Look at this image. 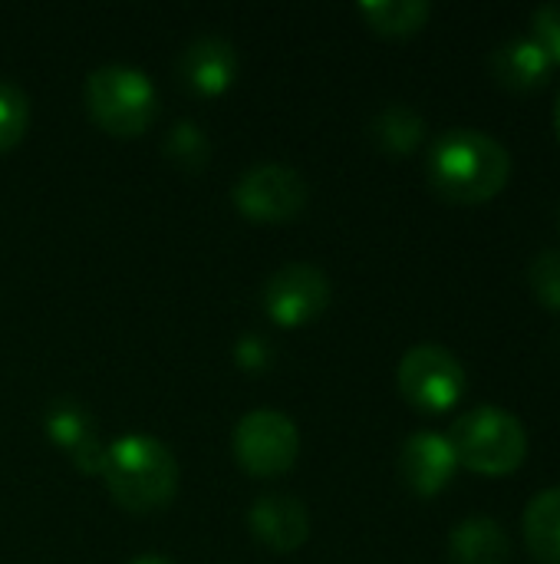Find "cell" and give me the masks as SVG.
Returning a JSON list of instances; mask_svg holds the SVG:
<instances>
[{
    "instance_id": "cell-9",
    "label": "cell",
    "mask_w": 560,
    "mask_h": 564,
    "mask_svg": "<svg viewBox=\"0 0 560 564\" xmlns=\"http://www.w3.org/2000/svg\"><path fill=\"white\" fill-rule=\"evenodd\" d=\"M43 430H46V440L83 476H99L102 459H106V443H102L96 416L79 400H69V397L53 400L43 413Z\"/></svg>"
},
{
    "instance_id": "cell-10",
    "label": "cell",
    "mask_w": 560,
    "mask_h": 564,
    "mask_svg": "<svg viewBox=\"0 0 560 564\" xmlns=\"http://www.w3.org/2000/svg\"><path fill=\"white\" fill-rule=\"evenodd\" d=\"M455 469H459V459H455V449H452L449 436L422 430V433H413L403 443L399 476H403L409 492H416L422 499H432V496L449 489V482L455 479Z\"/></svg>"
},
{
    "instance_id": "cell-18",
    "label": "cell",
    "mask_w": 560,
    "mask_h": 564,
    "mask_svg": "<svg viewBox=\"0 0 560 564\" xmlns=\"http://www.w3.org/2000/svg\"><path fill=\"white\" fill-rule=\"evenodd\" d=\"M162 152L172 165H178L182 172H201L208 165L211 155V139L205 135V129L198 122H175L162 142Z\"/></svg>"
},
{
    "instance_id": "cell-11",
    "label": "cell",
    "mask_w": 560,
    "mask_h": 564,
    "mask_svg": "<svg viewBox=\"0 0 560 564\" xmlns=\"http://www.w3.org/2000/svg\"><path fill=\"white\" fill-rule=\"evenodd\" d=\"M238 50L231 40L205 33L198 40H191L178 59V76L185 83V89H191L201 99H218L224 96L234 79H238Z\"/></svg>"
},
{
    "instance_id": "cell-12",
    "label": "cell",
    "mask_w": 560,
    "mask_h": 564,
    "mask_svg": "<svg viewBox=\"0 0 560 564\" xmlns=\"http://www.w3.org/2000/svg\"><path fill=\"white\" fill-rule=\"evenodd\" d=\"M248 529L264 549L290 555L304 549V542L310 539V512L294 496H261L248 512Z\"/></svg>"
},
{
    "instance_id": "cell-7",
    "label": "cell",
    "mask_w": 560,
    "mask_h": 564,
    "mask_svg": "<svg viewBox=\"0 0 560 564\" xmlns=\"http://www.w3.org/2000/svg\"><path fill=\"white\" fill-rule=\"evenodd\" d=\"M310 188L307 178L281 162H261L251 165L231 188V202L234 208L251 218V221H290L307 208Z\"/></svg>"
},
{
    "instance_id": "cell-5",
    "label": "cell",
    "mask_w": 560,
    "mask_h": 564,
    "mask_svg": "<svg viewBox=\"0 0 560 564\" xmlns=\"http://www.w3.org/2000/svg\"><path fill=\"white\" fill-rule=\"evenodd\" d=\"M396 383L403 400L426 416H439L459 406L469 387L462 360L442 344H416L406 350L396 370Z\"/></svg>"
},
{
    "instance_id": "cell-8",
    "label": "cell",
    "mask_w": 560,
    "mask_h": 564,
    "mask_svg": "<svg viewBox=\"0 0 560 564\" xmlns=\"http://www.w3.org/2000/svg\"><path fill=\"white\" fill-rule=\"evenodd\" d=\"M330 278L320 268L294 261L267 278L261 304L277 327H304L330 307Z\"/></svg>"
},
{
    "instance_id": "cell-25",
    "label": "cell",
    "mask_w": 560,
    "mask_h": 564,
    "mask_svg": "<svg viewBox=\"0 0 560 564\" xmlns=\"http://www.w3.org/2000/svg\"><path fill=\"white\" fill-rule=\"evenodd\" d=\"M558 228H560V215H558Z\"/></svg>"
},
{
    "instance_id": "cell-17",
    "label": "cell",
    "mask_w": 560,
    "mask_h": 564,
    "mask_svg": "<svg viewBox=\"0 0 560 564\" xmlns=\"http://www.w3.org/2000/svg\"><path fill=\"white\" fill-rule=\"evenodd\" d=\"M360 17L366 20L373 33L399 40V36L419 33L429 23L432 7L426 0H363Z\"/></svg>"
},
{
    "instance_id": "cell-20",
    "label": "cell",
    "mask_w": 560,
    "mask_h": 564,
    "mask_svg": "<svg viewBox=\"0 0 560 564\" xmlns=\"http://www.w3.org/2000/svg\"><path fill=\"white\" fill-rule=\"evenodd\" d=\"M528 288L535 301L548 311L560 314V248H548L531 258L528 264Z\"/></svg>"
},
{
    "instance_id": "cell-19",
    "label": "cell",
    "mask_w": 560,
    "mask_h": 564,
    "mask_svg": "<svg viewBox=\"0 0 560 564\" xmlns=\"http://www.w3.org/2000/svg\"><path fill=\"white\" fill-rule=\"evenodd\" d=\"M26 126H30V96L17 83L0 79V152L13 149L26 135Z\"/></svg>"
},
{
    "instance_id": "cell-16",
    "label": "cell",
    "mask_w": 560,
    "mask_h": 564,
    "mask_svg": "<svg viewBox=\"0 0 560 564\" xmlns=\"http://www.w3.org/2000/svg\"><path fill=\"white\" fill-rule=\"evenodd\" d=\"M370 139L376 142L380 152L386 155H409L422 145L426 139V119L403 102H393L380 109L370 122Z\"/></svg>"
},
{
    "instance_id": "cell-13",
    "label": "cell",
    "mask_w": 560,
    "mask_h": 564,
    "mask_svg": "<svg viewBox=\"0 0 560 564\" xmlns=\"http://www.w3.org/2000/svg\"><path fill=\"white\" fill-rule=\"evenodd\" d=\"M492 76L502 89L508 93H535L548 83L551 76V59L548 53L531 40V36H518V40H508L502 43L495 53H492Z\"/></svg>"
},
{
    "instance_id": "cell-23",
    "label": "cell",
    "mask_w": 560,
    "mask_h": 564,
    "mask_svg": "<svg viewBox=\"0 0 560 564\" xmlns=\"http://www.w3.org/2000/svg\"><path fill=\"white\" fill-rule=\"evenodd\" d=\"M132 564H175L172 558H165V555H142V558H135Z\"/></svg>"
},
{
    "instance_id": "cell-22",
    "label": "cell",
    "mask_w": 560,
    "mask_h": 564,
    "mask_svg": "<svg viewBox=\"0 0 560 564\" xmlns=\"http://www.w3.org/2000/svg\"><path fill=\"white\" fill-rule=\"evenodd\" d=\"M234 360H238V367L241 370H248V373H261V370H267L271 367V347H267V340L264 337H257V334H248V337H241L238 344H234Z\"/></svg>"
},
{
    "instance_id": "cell-21",
    "label": "cell",
    "mask_w": 560,
    "mask_h": 564,
    "mask_svg": "<svg viewBox=\"0 0 560 564\" xmlns=\"http://www.w3.org/2000/svg\"><path fill=\"white\" fill-rule=\"evenodd\" d=\"M535 43L548 53L551 63H560V3H545L531 13Z\"/></svg>"
},
{
    "instance_id": "cell-14",
    "label": "cell",
    "mask_w": 560,
    "mask_h": 564,
    "mask_svg": "<svg viewBox=\"0 0 560 564\" xmlns=\"http://www.w3.org/2000/svg\"><path fill=\"white\" fill-rule=\"evenodd\" d=\"M449 558L452 564H508L512 539L502 529V522L488 516H472L452 529Z\"/></svg>"
},
{
    "instance_id": "cell-24",
    "label": "cell",
    "mask_w": 560,
    "mask_h": 564,
    "mask_svg": "<svg viewBox=\"0 0 560 564\" xmlns=\"http://www.w3.org/2000/svg\"><path fill=\"white\" fill-rule=\"evenodd\" d=\"M554 132H558V139H560V93H558V102H554Z\"/></svg>"
},
{
    "instance_id": "cell-3",
    "label": "cell",
    "mask_w": 560,
    "mask_h": 564,
    "mask_svg": "<svg viewBox=\"0 0 560 564\" xmlns=\"http://www.w3.org/2000/svg\"><path fill=\"white\" fill-rule=\"evenodd\" d=\"M449 443L459 466L475 476L505 479L528 459V433L521 420L502 406H475L452 423Z\"/></svg>"
},
{
    "instance_id": "cell-15",
    "label": "cell",
    "mask_w": 560,
    "mask_h": 564,
    "mask_svg": "<svg viewBox=\"0 0 560 564\" xmlns=\"http://www.w3.org/2000/svg\"><path fill=\"white\" fill-rule=\"evenodd\" d=\"M521 529L535 562L560 564V486L538 492L528 502Z\"/></svg>"
},
{
    "instance_id": "cell-2",
    "label": "cell",
    "mask_w": 560,
    "mask_h": 564,
    "mask_svg": "<svg viewBox=\"0 0 560 564\" xmlns=\"http://www.w3.org/2000/svg\"><path fill=\"white\" fill-rule=\"evenodd\" d=\"M109 496L135 516L165 509L178 492V459L172 449L145 433H125L106 446L99 469Z\"/></svg>"
},
{
    "instance_id": "cell-1",
    "label": "cell",
    "mask_w": 560,
    "mask_h": 564,
    "mask_svg": "<svg viewBox=\"0 0 560 564\" xmlns=\"http://www.w3.org/2000/svg\"><path fill=\"white\" fill-rule=\"evenodd\" d=\"M429 188L449 205H485L512 178V152L482 129H446L426 155Z\"/></svg>"
},
{
    "instance_id": "cell-6",
    "label": "cell",
    "mask_w": 560,
    "mask_h": 564,
    "mask_svg": "<svg viewBox=\"0 0 560 564\" xmlns=\"http://www.w3.org/2000/svg\"><path fill=\"white\" fill-rule=\"evenodd\" d=\"M234 459L254 479L284 476L300 456V433L287 413L277 410H254L238 420L234 436Z\"/></svg>"
},
{
    "instance_id": "cell-4",
    "label": "cell",
    "mask_w": 560,
    "mask_h": 564,
    "mask_svg": "<svg viewBox=\"0 0 560 564\" xmlns=\"http://www.w3.org/2000/svg\"><path fill=\"white\" fill-rule=\"evenodd\" d=\"M86 109L99 129L129 139L142 135L158 112L155 83L135 66H99L86 79Z\"/></svg>"
}]
</instances>
